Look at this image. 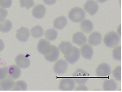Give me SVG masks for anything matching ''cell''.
Returning <instances> with one entry per match:
<instances>
[{
	"label": "cell",
	"instance_id": "6da1fadb",
	"mask_svg": "<svg viewBox=\"0 0 122 92\" xmlns=\"http://www.w3.org/2000/svg\"><path fill=\"white\" fill-rule=\"evenodd\" d=\"M120 36L114 31H111L107 33L103 38L105 45L109 48L116 47L120 44Z\"/></svg>",
	"mask_w": 122,
	"mask_h": 92
},
{
	"label": "cell",
	"instance_id": "7a4b0ae2",
	"mask_svg": "<svg viewBox=\"0 0 122 92\" xmlns=\"http://www.w3.org/2000/svg\"><path fill=\"white\" fill-rule=\"evenodd\" d=\"M86 16V13L83 9L77 7L71 10L68 14V17L71 21L75 23L82 21Z\"/></svg>",
	"mask_w": 122,
	"mask_h": 92
},
{
	"label": "cell",
	"instance_id": "3957f363",
	"mask_svg": "<svg viewBox=\"0 0 122 92\" xmlns=\"http://www.w3.org/2000/svg\"><path fill=\"white\" fill-rule=\"evenodd\" d=\"M73 79L75 82L79 85L85 84L88 80V75L86 71L78 69L73 75Z\"/></svg>",
	"mask_w": 122,
	"mask_h": 92
},
{
	"label": "cell",
	"instance_id": "277c9868",
	"mask_svg": "<svg viewBox=\"0 0 122 92\" xmlns=\"http://www.w3.org/2000/svg\"><path fill=\"white\" fill-rule=\"evenodd\" d=\"M75 83L73 78H63L60 81L58 88L61 91L74 90Z\"/></svg>",
	"mask_w": 122,
	"mask_h": 92
},
{
	"label": "cell",
	"instance_id": "5b68a950",
	"mask_svg": "<svg viewBox=\"0 0 122 92\" xmlns=\"http://www.w3.org/2000/svg\"><path fill=\"white\" fill-rule=\"evenodd\" d=\"M80 50L75 46H73L72 51L69 54L64 55L65 60L71 64H74L79 60L80 57Z\"/></svg>",
	"mask_w": 122,
	"mask_h": 92
},
{
	"label": "cell",
	"instance_id": "8992f818",
	"mask_svg": "<svg viewBox=\"0 0 122 92\" xmlns=\"http://www.w3.org/2000/svg\"><path fill=\"white\" fill-rule=\"evenodd\" d=\"M68 63L65 60L61 59L54 64L53 69L56 74L61 75L65 73L68 68Z\"/></svg>",
	"mask_w": 122,
	"mask_h": 92
},
{
	"label": "cell",
	"instance_id": "52a82bcc",
	"mask_svg": "<svg viewBox=\"0 0 122 92\" xmlns=\"http://www.w3.org/2000/svg\"><path fill=\"white\" fill-rule=\"evenodd\" d=\"M60 55V51L58 47L51 45V49L47 53L44 55L46 60L50 62H54L58 60Z\"/></svg>",
	"mask_w": 122,
	"mask_h": 92
},
{
	"label": "cell",
	"instance_id": "ba28073f",
	"mask_svg": "<svg viewBox=\"0 0 122 92\" xmlns=\"http://www.w3.org/2000/svg\"><path fill=\"white\" fill-rule=\"evenodd\" d=\"M96 72L97 77H108L111 74V67L108 64L102 63L97 67Z\"/></svg>",
	"mask_w": 122,
	"mask_h": 92
},
{
	"label": "cell",
	"instance_id": "9c48e42d",
	"mask_svg": "<svg viewBox=\"0 0 122 92\" xmlns=\"http://www.w3.org/2000/svg\"><path fill=\"white\" fill-rule=\"evenodd\" d=\"M21 71L18 66L10 65L7 67V77L12 79H17L21 76Z\"/></svg>",
	"mask_w": 122,
	"mask_h": 92
},
{
	"label": "cell",
	"instance_id": "30bf717a",
	"mask_svg": "<svg viewBox=\"0 0 122 92\" xmlns=\"http://www.w3.org/2000/svg\"><path fill=\"white\" fill-rule=\"evenodd\" d=\"M99 7L98 3L94 0H88L84 5L85 10L91 15H94L97 13Z\"/></svg>",
	"mask_w": 122,
	"mask_h": 92
},
{
	"label": "cell",
	"instance_id": "8fae6325",
	"mask_svg": "<svg viewBox=\"0 0 122 92\" xmlns=\"http://www.w3.org/2000/svg\"><path fill=\"white\" fill-rule=\"evenodd\" d=\"M51 45L49 41L42 39L38 42L37 49L38 51L42 55H45L51 49Z\"/></svg>",
	"mask_w": 122,
	"mask_h": 92
},
{
	"label": "cell",
	"instance_id": "7c38bea8",
	"mask_svg": "<svg viewBox=\"0 0 122 92\" xmlns=\"http://www.w3.org/2000/svg\"><path fill=\"white\" fill-rule=\"evenodd\" d=\"M30 36V30L27 28L21 27L17 30L16 37L20 42H26L28 40Z\"/></svg>",
	"mask_w": 122,
	"mask_h": 92
},
{
	"label": "cell",
	"instance_id": "4fadbf2b",
	"mask_svg": "<svg viewBox=\"0 0 122 92\" xmlns=\"http://www.w3.org/2000/svg\"><path fill=\"white\" fill-rule=\"evenodd\" d=\"M15 61L17 66L21 68H27L30 64V59L23 54L18 55Z\"/></svg>",
	"mask_w": 122,
	"mask_h": 92
},
{
	"label": "cell",
	"instance_id": "5bb4252c",
	"mask_svg": "<svg viewBox=\"0 0 122 92\" xmlns=\"http://www.w3.org/2000/svg\"><path fill=\"white\" fill-rule=\"evenodd\" d=\"M80 54L85 59L91 60L94 55V50L91 45L85 44L82 46L80 50Z\"/></svg>",
	"mask_w": 122,
	"mask_h": 92
},
{
	"label": "cell",
	"instance_id": "9a60e30c",
	"mask_svg": "<svg viewBox=\"0 0 122 92\" xmlns=\"http://www.w3.org/2000/svg\"><path fill=\"white\" fill-rule=\"evenodd\" d=\"M102 41V36L99 32L94 31L91 33L88 38V42L90 45L97 46L100 45Z\"/></svg>",
	"mask_w": 122,
	"mask_h": 92
},
{
	"label": "cell",
	"instance_id": "2e32d148",
	"mask_svg": "<svg viewBox=\"0 0 122 92\" xmlns=\"http://www.w3.org/2000/svg\"><path fill=\"white\" fill-rule=\"evenodd\" d=\"M87 39L86 35L81 32H77L74 33L72 37V41L74 44L82 46L87 42Z\"/></svg>",
	"mask_w": 122,
	"mask_h": 92
},
{
	"label": "cell",
	"instance_id": "e0dca14e",
	"mask_svg": "<svg viewBox=\"0 0 122 92\" xmlns=\"http://www.w3.org/2000/svg\"><path fill=\"white\" fill-rule=\"evenodd\" d=\"M33 16L37 19H41L46 13V8L44 5H38L33 8L32 11Z\"/></svg>",
	"mask_w": 122,
	"mask_h": 92
},
{
	"label": "cell",
	"instance_id": "ac0fdd59",
	"mask_svg": "<svg viewBox=\"0 0 122 92\" xmlns=\"http://www.w3.org/2000/svg\"><path fill=\"white\" fill-rule=\"evenodd\" d=\"M67 24V18L63 16L58 17L55 19L53 22V26L58 30H62Z\"/></svg>",
	"mask_w": 122,
	"mask_h": 92
},
{
	"label": "cell",
	"instance_id": "d6986e66",
	"mask_svg": "<svg viewBox=\"0 0 122 92\" xmlns=\"http://www.w3.org/2000/svg\"><path fill=\"white\" fill-rule=\"evenodd\" d=\"M58 48L63 54L67 55L72 51L73 46L69 41H63L59 45Z\"/></svg>",
	"mask_w": 122,
	"mask_h": 92
},
{
	"label": "cell",
	"instance_id": "ffe728a7",
	"mask_svg": "<svg viewBox=\"0 0 122 92\" xmlns=\"http://www.w3.org/2000/svg\"><path fill=\"white\" fill-rule=\"evenodd\" d=\"M81 30L84 32L88 33L92 32L94 29V24L90 20L84 19L80 24Z\"/></svg>",
	"mask_w": 122,
	"mask_h": 92
},
{
	"label": "cell",
	"instance_id": "44dd1931",
	"mask_svg": "<svg viewBox=\"0 0 122 92\" xmlns=\"http://www.w3.org/2000/svg\"><path fill=\"white\" fill-rule=\"evenodd\" d=\"M118 87L116 81L113 79L106 80L103 83V89L105 91H115Z\"/></svg>",
	"mask_w": 122,
	"mask_h": 92
},
{
	"label": "cell",
	"instance_id": "7402d4cb",
	"mask_svg": "<svg viewBox=\"0 0 122 92\" xmlns=\"http://www.w3.org/2000/svg\"><path fill=\"white\" fill-rule=\"evenodd\" d=\"M14 83L15 82L12 79L7 77L0 82V87L2 90H9L13 88Z\"/></svg>",
	"mask_w": 122,
	"mask_h": 92
},
{
	"label": "cell",
	"instance_id": "603a6c76",
	"mask_svg": "<svg viewBox=\"0 0 122 92\" xmlns=\"http://www.w3.org/2000/svg\"><path fill=\"white\" fill-rule=\"evenodd\" d=\"M45 36L48 41H53L57 39L58 36V32L54 29H48L46 31Z\"/></svg>",
	"mask_w": 122,
	"mask_h": 92
},
{
	"label": "cell",
	"instance_id": "cb8c5ba5",
	"mask_svg": "<svg viewBox=\"0 0 122 92\" xmlns=\"http://www.w3.org/2000/svg\"><path fill=\"white\" fill-rule=\"evenodd\" d=\"M12 24L10 21L5 20L0 21V31L3 33H7L11 30Z\"/></svg>",
	"mask_w": 122,
	"mask_h": 92
},
{
	"label": "cell",
	"instance_id": "d4e9b609",
	"mask_svg": "<svg viewBox=\"0 0 122 92\" xmlns=\"http://www.w3.org/2000/svg\"><path fill=\"white\" fill-rule=\"evenodd\" d=\"M31 32L32 36L35 39L42 37L44 34L43 28L40 26H36L32 28Z\"/></svg>",
	"mask_w": 122,
	"mask_h": 92
},
{
	"label": "cell",
	"instance_id": "484cf974",
	"mask_svg": "<svg viewBox=\"0 0 122 92\" xmlns=\"http://www.w3.org/2000/svg\"><path fill=\"white\" fill-rule=\"evenodd\" d=\"M27 88V85L24 81L19 80L14 83L13 87V90H26Z\"/></svg>",
	"mask_w": 122,
	"mask_h": 92
},
{
	"label": "cell",
	"instance_id": "4316f807",
	"mask_svg": "<svg viewBox=\"0 0 122 92\" xmlns=\"http://www.w3.org/2000/svg\"><path fill=\"white\" fill-rule=\"evenodd\" d=\"M112 54L114 60L118 61H121V47L120 46L116 47L113 50Z\"/></svg>",
	"mask_w": 122,
	"mask_h": 92
},
{
	"label": "cell",
	"instance_id": "83f0119b",
	"mask_svg": "<svg viewBox=\"0 0 122 92\" xmlns=\"http://www.w3.org/2000/svg\"><path fill=\"white\" fill-rule=\"evenodd\" d=\"M20 5L21 7H25L29 9L35 5L33 0H20Z\"/></svg>",
	"mask_w": 122,
	"mask_h": 92
},
{
	"label": "cell",
	"instance_id": "f1b7e54d",
	"mask_svg": "<svg viewBox=\"0 0 122 92\" xmlns=\"http://www.w3.org/2000/svg\"><path fill=\"white\" fill-rule=\"evenodd\" d=\"M113 76L117 81H121V66L120 65L116 67L112 72Z\"/></svg>",
	"mask_w": 122,
	"mask_h": 92
},
{
	"label": "cell",
	"instance_id": "f546056e",
	"mask_svg": "<svg viewBox=\"0 0 122 92\" xmlns=\"http://www.w3.org/2000/svg\"><path fill=\"white\" fill-rule=\"evenodd\" d=\"M12 0H0V6L3 8H9L11 6Z\"/></svg>",
	"mask_w": 122,
	"mask_h": 92
},
{
	"label": "cell",
	"instance_id": "4dcf8cb0",
	"mask_svg": "<svg viewBox=\"0 0 122 92\" xmlns=\"http://www.w3.org/2000/svg\"><path fill=\"white\" fill-rule=\"evenodd\" d=\"M7 76V67H0V81H2Z\"/></svg>",
	"mask_w": 122,
	"mask_h": 92
},
{
	"label": "cell",
	"instance_id": "1f68e13d",
	"mask_svg": "<svg viewBox=\"0 0 122 92\" xmlns=\"http://www.w3.org/2000/svg\"><path fill=\"white\" fill-rule=\"evenodd\" d=\"M8 14L6 10L0 7V21L5 20Z\"/></svg>",
	"mask_w": 122,
	"mask_h": 92
},
{
	"label": "cell",
	"instance_id": "d6a6232c",
	"mask_svg": "<svg viewBox=\"0 0 122 92\" xmlns=\"http://www.w3.org/2000/svg\"><path fill=\"white\" fill-rule=\"evenodd\" d=\"M75 90L77 91H88V88L84 84H81L78 86Z\"/></svg>",
	"mask_w": 122,
	"mask_h": 92
},
{
	"label": "cell",
	"instance_id": "836d02e7",
	"mask_svg": "<svg viewBox=\"0 0 122 92\" xmlns=\"http://www.w3.org/2000/svg\"><path fill=\"white\" fill-rule=\"evenodd\" d=\"M44 2L47 5H52L56 2V0H43Z\"/></svg>",
	"mask_w": 122,
	"mask_h": 92
},
{
	"label": "cell",
	"instance_id": "e575fe53",
	"mask_svg": "<svg viewBox=\"0 0 122 92\" xmlns=\"http://www.w3.org/2000/svg\"><path fill=\"white\" fill-rule=\"evenodd\" d=\"M4 47H5V45L2 39H0V52L3 50Z\"/></svg>",
	"mask_w": 122,
	"mask_h": 92
},
{
	"label": "cell",
	"instance_id": "d590c367",
	"mask_svg": "<svg viewBox=\"0 0 122 92\" xmlns=\"http://www.w3.org/2000/svg\"><path fill=\"white\" fill-rule=\"evenodd\" d=\"M117 33L118 34V35L121 37V31H120V26H119V28L117 29Z\"/></svg>",
	"mask_w": 122,
	"mask_h": 92
},
{
	"label": "cell",
	"instance_id": "8d00e7d4",
	"mask_svg": "<svg viewBox=\"0 0 122 92\" xmlns=\"http://www.w3.org/2000/svg\"><path fill=\"white\" fill-rule=\"evenodd\" d=\"M97 1L100 3H104L107 1V0H97Z\"/></svg>",
	"mask_w": 122,
	"mask_h": 92
},
{
	"label": "cell",
	"instance_id": "74e56055",
	"mask_svg": "<svg viewBox=\"0 0 122 92\" xmlns=\"http://www.w3.org/2000/svg\"><path fill=\"white\" fill-rule=\"evenodd\" d=\"M2 90V89H1V88L0 87V90Z\"/></svg>",
	"mask_w": 122,
	"mask_h": 92
}]
</instances>
